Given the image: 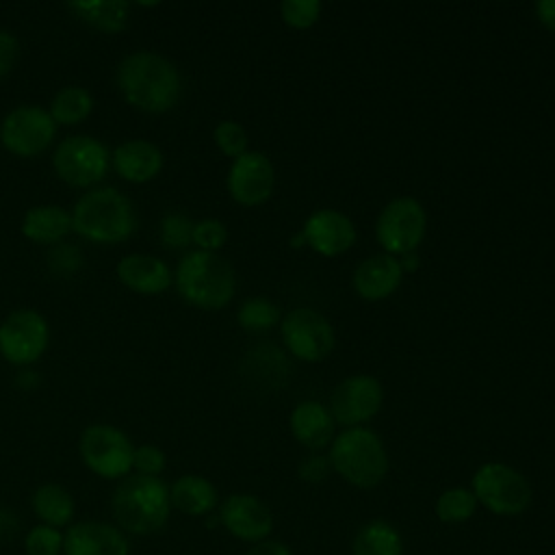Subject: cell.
Segmentation results:
<instances>
[{
    "label": "cell",
    "instance_id": "1",
    "mask_svg": "<svg viewBox=\"0 0 555 555\" xmlns=\"http://www.w3.org/2000/svg\"><path fill=\"white\" fill-rule=\"evenodd\" d=\"M117 87L128 104L145 113L171 111L182 91L176 65L150 50L128 54L117 67Z\"/></svg>",
    "mask_w": 555,
    "mask_h": 555
},
{
    "label": "cell",
    "instance_id": "2",
    "mask_svg": "<svg viewBox=\"0 0 555 555\" xmlns=\"http://www.w3.org/2000/svg\"><path fill=\"white\" fill-rule=\"evenodd\" d=\"M115 525L124 533L152 535L160 531L171 514L169 486L160 477H124L111 499Z\"/></svg>",
    "mask_w": 555,
    "mask_h": 555
},
{
    "label": "cell",
    "instance_id": "3",
    "mask_svg": "<svg viewBox=\"0 0 555 555\" xmlns=\"http://www.w3.org/2000/svg\"><path fill=\"white\" fill-rule=\"evenodd\" d=\"M134 228L137 215L130 199L111 186L87 191L72 208V230L93 243H121Z\"/></svg>",
    "mask_w": 555,
    "mask_h": 555
},
{
    "label": "cell",
    "instance_id": "4",
    "mask_svg": "<svg viewBox=\"0 0 555 555\" xmlns=\"http://www.w3.org/2000/svg\"><path fill=\"white\" fill-rule=\"evenodd\" d=\"M180 297L202 310H221L236 291L234 269L215 251H189L173 273Z\"/></svg>",
    "mask_w": 555,
    "mask_h": 555
},
{
    "label": "cell",
    "instance_id": "5",
    "mask_svg": "<svg viewBox=\"0 0 555 555\" xmlns=\"http://www.w3.org/2000/svg\"><path fill=\"white\" fill-rule=\"evenodd\" d=\"M327 457L332 470L360 490L379 486L390 468L382 438L366 427H349L334 436Z\"/></svg>",
    "mask_w": 555,
    "mask_h": 555
},
{
    "label": "cell",
    "instance_id": "6",
    "mask_svg": "<svg viewBox=\"0 0 555 555\" xmlns=\"http://www.w3.org/2000/svg\"><path fill=\"white\" fill-rule=\"evenodd\" d=\"M470 490L481 507L494 516H520L533 501L529 479L505 462L481 464L470 481Z\"/></svg>",
    "mask_w": 555,
    "mask_h": 555
},
{
    "label": "cell",
    "instance_id": "7",
    "mask_svg": "<svg viewBox=\"0 0 555 555\" xmlns=\"http://www.w3.org/2000/svg\"><path fill=\"white\" fill-rule=\"evenodd\" d=\"M85 466L104 479H121L132 470L134 447L128 436L113 425H89L78 442Z\"/></svg>",
    "mask_w": 555,
    "mask_h": 555
},
{
    "label": "cell",
    "instance_id": "8",
    "mask_svg": "<svg viewBox=\"0 0 555 555\" xmlns=\"http://www.w3.org/2000/svg\"><path fill=\"white\" fill-rule=\"evenodd\" d=\"M111 154L106 145L89 134H74L63 139L54 154L52 167L56 176L69 186L87 189L98 184L108 171Z\"/></svg>",
    "mask_w": 555,
    "mask_h": 555
},
{
    "label": "cell",
    "instance_id": "9",
    "mask_svg": "<svg viewBox=\"0 0 555 555\" xmlns=\"http://www.w3.org/2000/svg\"><path fill=\"white\" fill-rule=\"evenodd\" d=\"M427 230V215L418 199L395 197L390 199L375 223V236L384 254L403 256L416 251Z\"/></svg>",
    "mask_w": 555,
    "mask_h": 555
},
{
    "label": "cell",
    "instance_id": "10",
    "mask_svg": "<svg viewBox=\"0 0 555 555\" xmlns=\"http://www.w3.org/2000/svg\"><path fill=\"white\" fill-rule=\"evenodd\" d=\"M56 134V124L46 108L39 106H17L0 124L2 145L22 158L37 156L46 152Z\"/></svg>",
    "mask_w": 555,
    "mask_h": 555
},
{
    "label": "cell",
    "instance_id": "11",
    "mask_svg": "<svg viewBox=\"0 0 555 555\" xmlns=\"http://www.w3.org/2000/svg\"><path fill=\"white\" fill-rule=\"evenodd\" d=\"M284 347L304 362L327 358L336 345L332 323L314 308H295L282 321Z\"/></svg>",
    "mask_w": 555,
    "mask_h": 555
},
{
    "label": "cell",
    "instance_id": "12",
    "mask_svg": "<svg viewBox=\"0 0 555 555\" xmlns=\"http://www.w3.org/2000/svg\"><path fill=\"white\" fill-rule=\"evenodd\" d=\"M48 340V321L37 310H15L0 323V353L15 366H28L39 360Z\"/></svg>",
    "mask_w": 555,
    "mask_h": 555
},
{
    "label": "cell",
    "instance_id": "13",
    "mask_svg": "<svg viewBox=\"0 0 555 555\" xmlns=\"http://www.w3.org/2000/svg\"><path fill=\"white\" fill-rule=\"evenodd\" d=\"M382 401L384 390L375 377L351 375L334 388L330 397V412L334 421L347 429L362 427L379 412Z\"/></svg>",
    "mask_w": 555,
    "mask_h": 555
},
{
    "label": "cell",
    "instance_id": "14",
    "mask_svg": "<svg viewBox=\"0 0 555 555\" xmlns=\"http://www.w3.org/2000/svg\"><path fill=\"white\" fill-rule=\"evenodd\" d=\"M275 186V169L267 154L247 150L232 160L228 171V193L241 206L264 204Z\"/></svg>",
    "mask_w": 555,
    "mask_h": 555
},
{
    "label": "cell",
    "instance_id": "15",
    "mask_svg": "<svg viewBox=\"0 0 555 555\" xmlns=\"http://www.w3.org/2000/svg\"><path fill=\"white\" fill-rule=\"evenodd\" d=\"M217 518L230 535L249 544L267 540L273 531V514L269 505L247 492L230 494L219 505Z\"/></svg>",
    "mask_w": 555,
    "mask_h": 555
},
{
    "label": "cell",
    "instance_id": "16",
    "mask_svg": "<svg viewBox=\"0 0 555 555\" xmlns=\"http://www.w3.org/2000/svg\"><path fill=\"white\" fill-rule=\"evenodd\" d=\"M63 555H130V544L117 525L82 520L63 533Z\"/></svg>",
    "mask_w": 555,
    "mask_h": 555
},
{
    "label": "cell",
    "instance_id": "17",
    "mask_svg": "<svg viewBox=\"0 0 555 555\" xmlns=\"http://www.w3.org/2000/svg\"><path fill=\"white\" fill-rule=\"evenodd\" d=\"M301 234L306 245L317 254L332 258L345 254L353 245L356 225L347 215L334 208H321L306 219Z\"/></svg>",
    "mask_w": 555,
    "mask_h": 555
},
{
    "label": "cell",
    "instance_id": "18",
    "mask_svg": "<svg viewBox=\"0 0 555 555\" xmlns=\"http://www.w3.org/2000/svg\"><path fill=\"white\" fill-rule=\"evenodd\" d=\"M403 271L395 256L375 254L364 258L353 271V288L366 301H382L390 297L401 284Z\"/></svg>",
    "mask_w": 555,
    "mask_h": 555
},
{
    "label": "cell",
    "instance_id": "19",
    "mask_svg": "<svg viewBox=\"0 0 555 555\" xmlns=\"http://www.w3.org/2000/svg\"><path fill=\"white\" fill-rule=\"evenodd\" d=\"M117 278L139 295H158L173 284L171 269L156 256L128 254L117 262Z\"/></svg>",
    "mask_w": 555,
    "mask_h": 555
},
{
    "label": "cell",
    "instance_id": "20",
    "mask_svg": "<svg viewBox=\"0 0 555 555\" xmlns=\"http://www.w3.org/2000/svg\"><path fill=\"white\" fill-rule=\"evenodd\" d=\"M288 425L293 438L310 451H321L323 447L332 444L336 431V421L330 408L321 405L319 401L297 403L295 410L291 412Z\"/></svg>",
    "mask_w": 555,
    "mask_h": 555
},
{
    "label": "cell",
    "instance_id": "21",
    "mask_svg": "<svg viewBox=\"0 0 555 555\" xmlns=\"http://www.w3.org/2000/svg\"><path fill=\"white\" fill-rule=\"evenodd\" d=\"M115 171L134 184L150 182L163 169V152L145 139H130L115 147L111 154Z\"/></svg>",
    "mask_w": 555,
    "mask_h": 555
},
{
    "label": "cell",
    "instance_id": "22",
    "mask_svg": "<svg viewBox=\"0 0 555 555\" xmlns=\"http://www.w3.org/2000/svg\"><path fill=\"white\" fill-rule=\"evenodd\" d=\"M72 232V212L56 204L33 206L22 219V234L39 245H59Z\"/></svg>",
    "mask_w": 555,
    "mask_h": 555
},
{
    "label": "cell",
    "instance_id": "23",
    "mask_svg": "<svg viewBox=\"0 0 555 555\" xmlns=\"http://www.w3.org/2000/svg\"><path fill=\"white\" fill-rule=\"evenodd\" d=\"M171 507L186 516H206L215 512L219 503V492L202 475H182L169 486Z\"/></svg>",
    "mask_w": 555,
    "mask_h": 555
},
{
    "label": "cell",
    "instance_id": "24",
    "mask_svg": "<svg viewBox=\"0 0 555 555\" xmlns=\"http://www.w3.org/2000/svg\"><path fill=\"white\" fill-rule=\"evenodd\" d=\"M30 507L35 516L41 520V525H48L54 529L69 527L76 512L72 492L61 483L39 486L30 496Z\"/></svg>",
    "mask_w": 555,
    "mask_h": 555
},
{
    "label": "cell",
    "instance_id": "25",
    "mask_svg": "<svg viewBox=\"0 0 555 555\" xmlns=\"http://www.w3.org/2000/svg\"><path fill=\"white\" fill-rule=\"evenodd\" d=\"M351 555H403V538L395 525L375 518L356 531Z\"/></svg>",
    "mask_w": 555,
    "mask_h": 555
},
{
    "label": "cell",
    "instance_id": "26",
    "mask_svg": "<svg viewBox=\"0 0 555 555\" xmlns=\"http://www.w3.org/2000/svg\"><path fill=\"white\" fill-rule=\"evenodd\" d=\"M67 9L78 20L104 33H119L128 22V2L121 0H78L67 2Z\"/></svg>",
    "mask_w": 555,
    "mask_h": 555
},
{
    "label": "cell",
    "instance_id": "27",
    "mask_svg": "<svg viewBox=\"0 0 555 555\" xmlns=\"http://www.w3.org/2000/svg\"><path fill=\"white\" fill-rule=\"evenodd\" d=\"M93 111V98L87 89L78 87V85H69L63 87L50 104V115L54 119V124L61 126H76L80 121H85Z\"/></svg>",
    "mask_w": 555,
    "mask_h": 555
},
{
    "label": "cell",
    "instance_id": "28",
    "mask_svg": "<svg viewBox=\"0 0 555 555\" xmlns=\"http://www.w3.org/2000/svg\"><path fill=\"white\" fill-rule=\"evenodd\" d=\"M477 499L470 488H449L444 490L434 505L436 518L444 525H462L477 512Z\"/></svg>",
    "mask_w": 555,
    "mask_h": 555
},
{
    "label": "cell",
    "instance_id": "29",
    "mask_svg": "<svg viewBox=\"0 0 555 555\" xmlns=\"http://www.w3.org/2000/svg\"><path fill=\"white\" fill-rule=\"evenodd\" d=\"M236 321L247 332H264L280 321V308L267 297H249L241 304Z\"/></svg>",
    "mask_w": 555,
    "mask_h": 555
},
{
    "label": "cell",
    "instance_id": "30",
    "mask_svg": "<svg viewBox=\"0 0 555 555\" xmlns=\"http://www.w3.org/2000/svg\"><path fill=\"white\" fill-rule=\"evenodd\" d=\"M193 225L186 215L169 212L160 221V241L167 249H184L193 243Z\"/></svg>",
    "mask_w": 555,
    "mask_h": 555
},
{
    "label": "cell",
    "instance_id": "31",
    "mask_svg": "<svg viewBox=\"0 0 555 555\" xmlns=\"http://www.w3.org/2000/svg\"><path fill=\"white\" fill-rule=\"evenodd\" d=\"M26 555H61L63 553V533L61 529L48 525H35L24 538Z\"/></svg>",
    "mask_w": 555,
    "mask_h": 555
},
{
    "label": "cell",
    "instance_id": "32",
    "mask_svg": "<svg viewBox=\"0 0 555 555\" xmlns=\"http://www.w3.org/2000/svg\"><path fill=\"white\" fill-rule=\"evenodd\" d=\"M280 17L291 28H297V30L310 28L321 17V2H317V0H284L280 4Z\"/></svg>",
    "mask_w": 555,
    "mask_h": 555
},
{
    "label": "cell",
    "instance_id": "33",
    "mask_svg": "<svg viewBox=\"0 0 555 555\" xmlns=\"http://www.w3.org/2000/svg\"><path fill=\"white\" fill-rule=\"evenodd\" d=\"M215 143L225 156L234 160L247 152V132L241 124L225 119L215 128Z\"/></svg>",
    "mask_w": 555,
    "mask_h": 555
},
{
    "label": "cell",
    "instance_id": "34",
    "mask_svg": "<svg viewBox=\"0 0 555 555\" xmlns=\"http://www.w3.org/2000/svg\"><path fill=\"white\" fill-rule=\"evenodd\" d=\"M225 238H228V230H225L223 221H219V219L208 217V219L195 221V225H193V243L202 251L217 254V249H221L225 245Z\"/></svg>",
    "mask_w": 555,
    "mask_h": 555
},
{
    "label": "cell",
    "instance_id": "35",
    "mask_svg": "<svg viewBox=\"0 0 555 555\" xmlns=\"http://www.w3.org/2000/svg\"><path fill=\"white\" fill-rule=\"evenodd\" d=\"M165 453L156 444H141L134 447V457H132V468L137 475L145 477H158L165 470Z\"/></svg>",
    "mask_w": 555,
    "mask_h": 555
},
{
    "label": "cell",
    "instance_id": "36",
    "mask_svg": "<svg viewBox=\"0 0 555 555\" xmlns=\"http://www.w3.org/2000/svg\"><path fill=\"white\" fill-rule=\"evenodd\" d=\"M330 473H332L330 457L321 455V453H312V455L304 457L299 462V468H297L299 479L306 481V483H321L330 477Z\"/></svg>",
    "mask_w": 555,
    "mask_h": 555
},
{
    "label": "cell",
    "instance_id": "37",
    "mask_svg": "<svg viewBox=\"0 0 555 555\" xmlns=\"http://www.w3.org/2000/svg\"><path fill=\"white\" fill-rule=\"evenodd\" d=\"M48 260H50V269L56 273H74L82 264V256L78 247L65 245V243L54 245Z\"/></svg>",
    "mask_w": 555,
    "mask_h": 555
},
{
    "label": "cell",
    "instance_id": "38",
    "mask_svg": "<svg viewBox=\"0 0 555 555\" xmlns=\"http://www.w3.org/2000/svg\"><path fill=\"white\" fill-rule=\"evenodd\" d=\"M20 54V43L9 30H0V78L11 72Z\"/></svg>",
    "mask_w": 555,
    "mask_h": 555
},
{
    "label": "cell",
    "instance_id": "39",
    "mask_svg": "<svg viewBox=\"0 0 555 555\" xmlns=\"http://www.w3.org/2000/svg\"><path fill=\"white\" fill-rule=\"evenodd\" d=\"M245 555H293L291 548L280 542V540H273V538H267V540H260L256 544H251Z\"/></svg>",
    "mask_w": 555,
    "mask_h": 555
},
{
    "label": "cell",
    "instance_id": "40",
    "mask_svg": "<svg viewBox=\"0 0 555 555\" xmlns=\"http://www.w3.org/2000/svg\"><path fill=\"white\" fill-rule=\"evenodd\" d=\"M535 17L546 30L555 33V0H540L535 4Z\"/></svg>",
    "mask_w": 555,
    "mask_h": 555
},
{
    "label": "cell",
    "instance_id": "41",
    "mask_svg": "<svg viewBox=\"0 0 555 555\" xmlns=\"http://www.w3.org/2000/svg\"><path fill=\"white\" fill-rule=\"evenodd\" d=\"M399 260V264H401V271L405 273H414L416 269H418V256H416V251H410V254H403L401 258H397Z\"/></svg>",
    "mask_w": 555,
    "mask_h": 555
},
{
    "label": "cell",
    "instance_id": "42",
    "mask_svg": "<svg viewBox=\"0 0 555 555\" xmlns=\"http://www.w3.org/2000/svg\"><path fill=\"white\" fill-rule=\"evenodd\" d=\"M37 379H39L37 373H33V371H22L15 382H17L20 388H35V386H37Z\"/></svg>",
    "mask_w": 555,
    "mask_h": 555
}]
</instances>
